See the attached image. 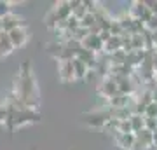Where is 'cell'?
<instances>
[{
    "instance_id": "7a4b0ae2",
    "label": "cell",
    "mask_w": 157,
    "mask_h": 150,
    "mask_svg": "<svg viewBox=\"0 0 157 150\" xmlns=\"http://www.w3.org/2000/svg\"><path fill=\"white\" fill-rule=\"evenodd\" d=\"M0 23H2V32H6V33H9V32H12L14 28H19L23 26V21L21 17L16 16V14H12V12H9V14H6L4 17H0Z\"/></svg>"
},
{
    "instance_id": "4fadbf2b",
    "label": "cell",
    "mask_w": 157,
    "mask_h": 150,
    "mask_svg": "<svg viewBox=\"0 0 157 150\" xmlns=\"http://www.w3.org/2000/svg\"><path fill=\"white\" fill-rule=\"evenodd\" d=\"M110 106L112 108H128L129 106V96H122V94H117L115 98L108 100Z\"/></svg>"
},
{
    "instance_id": "3957f363",
    "label": "cell",
    "mask_w": 157,
    "mask_h": 150,
    "mask_svg": "<svg viewBox=\"0 0 157 150\" xmlns=\"http://www.w3.org/2000/svg\"><path fill=\"white\" fill-rule=\"evenodd\" d=\"M7 35H9V40H11L12 47H21V45H25L26 40H28V32H26L23 26L14 28V30L9 32Z\"/></svg>"
},
{
    "instance_id": "52a82bcc",
    "label": "cell",
    "mask_w": 157,
    "mask_h": 150,
    "mask_svg": "<svg viewBox=\"0 0 157 150\" xmlns=\"http://www.w3.org/2000/svg\"><path fill=\"white\" fill-rule=\"evenodd\" d=\"M58 72H59V77H61L63 80H72V79H75V75H73V68H72V60L59 61V65H58Z\"/></svg>"
},
{
    "instance_id": "7c38bea8",
    "label": "cell",
    "mask_w": 157,
    "mask_h": 150,
    "mask_svg": "<svg viewBox=\"0 0 157 150\" xmlns=\"http://www.w3.org/2000/svg\"><path fill=\"white\" fill-rule=\"evenodd\" d=\"M129 122H131L133 133H138V131H141V129H145V117L143 115H136V113H133V115L129 117Z\"/></svg>"
},
{
    "instance_id": "5bb4252c",
    "label": "cell",
    "mask_w": 157,
    "mask_h": 150,
    "mask_svg": "<svg viewBox=\"0 0 157 150\" xmlns=\"http://www.w3.org/2000/svg\"><path fill=\"white\" fill-rule=\"evenodd\" d=\"M78 25H80L82 28H87V30H89L91 26H94V25H96V17H94V14H93V12H86V16L82 17L80 21H78Z\"/></svg>"
},
{
    "instance_id": "5b68a950",
    "label": "cell",
    "mask_w": 157,
    "mask_h": 150,
    "mask_svg": "<svg viewBox=\"0 0 157 150\" xmlns=\"http://www.w3.org/2000/svg\"><path fill=\"white\" fill-rule=\"evenodd\" d=\"M80 47L86 51H91V52H96V51L103 49V42L98 39V35H87L82 42H80Z\"/></svg>"
},
{
    "instance_id": "9c48e42d",
    "label": "cell",
    "mask_w": 157,
    "mask_h": 150,
    "mask_svg": "<svg viewBox=\"0 0 157 150\" xmlns=\"http://www.w3.org/2000/svg\"><path fill=\"white\" fill-rule=\"evenodd\" d=\"M121 47H122V39H121V37H113V35L103 44V49L107 51V52H110V54L121 51Z\"/></svg>"
},
{
    "instance_id": "6da1fadb",
    "label": "cell",
    "mask_w": 157,
    "mask_h": 150,
    "mask_svg": "<svg viewBox=\"0 0 157 150\" xmlns=\"http://www.w3.org/2000/svg\"><path fill=\"white\" fill-rule=\"evenodd\" d=\"M16 94H17V103H21L25 108H32L37 103V86L28 72V65L23 67V73L17 79L16 84Z\"/></svg>"
},
{
    "instance_id": "d6986e66",
    "label": "cell",
    "mask_w": 157,
    "mask_h": 150,
    "mask_svg": "<svg viewBox=\"0 0 157 150\" xmlns=\"http://www.w3.org/2000/svg\"><path fill=\"white\" fill-rule=\"evenodd\" d=\"M0 32H2V23H0Z\"/></svg>"
},
{
    "instance_id": "277c9868",
    "label": "cell",
    "mask_w": 157,
    "mask_h": 150,
    "mask_svg": "<svg viewBox=\"0 0 157 150\" xmlns=\"http://www.w3.org/2000/svg\"><path fill=\"white\" fill-rule=\"evenodd\" d=\"M108 121H110V113H103V112H94L86 115V122L93 128H103Z\"/></svg>"
},
{
    "instance_id": "8fae6325",
    "label": "cell",
    "mask_w": 157,
    "mask_h": 150,
    "mask_svg": "<svg viewBox=\"0 0 157 150\" xmlns=\"http://www.w3.org/2000/svg\"><path fill=\"white\" fill-rule=\"evenodd\" d=\"M135 140H136L135 134H121V133L117 134V143L124 150H131V147L135 145Z\"/></svg>"
},
{
    "instance_id": "ba28073f",
    "label": "cell",
    "mask_w": 157,
    "mask_h": 150,
    "mask_svg": "<svg viewBox=\"0 0 157 150\" xmlns=\"http://www.w3.org/2000/svg\"><path fill=\"white\" fill-rule=\"evenodd\" d=\"M72 68H73V75L77 79H86V75H87V65H86L84 61H80V60H77V58H73L72 60Z\"/></svg>"
},
{
    "instance_id": "30bf717a",
    "label": "cell",
    "mask_w": 157,
    "mask_h": 150,
    "mask_svg": "<svg viewBox=\"0 0 157 150\" xmlns=\"http://www.w3.org/2000/svg\"><path fill=\"white\" fill-rule=\"evenodd\" d=\"M12 44L9 40V35L6 32H0V56H7L9 52H12Z\"/></svg>"
},
{
    "instance_id": "9a60e30c",
    "label": "cell",
    "mask_w": 157,
    "mask_h": 150,
    "mask_svg": "<svg viewBox=\"0 0 157 150\" xmlns=\"http://www.w3.org/2000/svg\"><path fill=\"white\" fill-rule=\"evenodd\" d=\"M9 115H11V105L9 103H0V124L7 122Z\"/></svg>"
},
{
    "instance_id": "ac0fdd59",
    "label": "cell",
    "mask_w": 157,
    "mask_h": 150,
    "mask_svg": "<svg viewBox=\"0 0 157 150\" xmlns=\"http://www.w3.org/2000/svg\"><path fill=\"white\" fill-rule=\"evenodd\" d=\"M152 101H154V103H157V91H154V94H152Z\"/></svg>"
},
{
    "instance_id": "e0dca14e",
    "label": "cell",
    "mask_w": 157,
    "mask_h": 150,
    "mask_svg": "<svg viewBox=\"0 0 157 150\" xmlns=\"http://www.w3.org/2000/svg\"><path fill=\"white\" fill-rule=\"evenodd\" d=\"M11 4L9 2H0V17H4L6 14H9L11 12Z\"/></svg>"
},
{
    "instance_id": "2e32d148",
    "label": "cell",
    "mask_w": 157,
    "mask_h": 150,
    "mask_svg": "<svg viewBox=\"0 0 157 150\" xmlns=\"http://www.w3.org/2000/svg\"><path fill=\"white\" fill-rule=\"evenodd\" d=\"M143 117H147V119H157V103L150 101L145 108V115Z\"/></svg>"
},
{
    "instance_id": "8992f818",
    "label": "cell",
    "mask_w": 157,
    "mask_h": 150,
    "mask_svg": "<svg viewBox=\"0 0 157 150\" xmlns=\"http://www.w3.org/2000/svg\"><path fill=\"white\" fill-rule=\"evenodd\" d=\"M101 94L105 96L107 100H112V98H115V96L119 94V89H117V84L113 82L112 79L108 77L103 80V84H101Z\"/></svg>"
}]
</instances>
